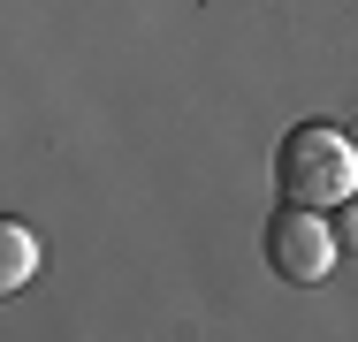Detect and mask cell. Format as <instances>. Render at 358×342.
I'll return each mask as SVG.
<instances>
[{"instance_id":"cell-1","label":"cell","mask_w":358,"mask_h":342,"mask_svg":"<svg viewBox=\"0 0 358 342\" xmlns=\"http://www.w3.org/2000/svg\"><path fill=\"white\" fill-rule=\"evenodd\" d=\"M275 183H282V205H343L358 191V144L336 122H305V130L282 137L275 152Z\"/></svg>"},{"instance_id":"cell-2","label":"cell","mask_w":358,"mask_h":342,"mask_svg":"<svg viewBox=\"0 0 358 342\" xmlns=\"http://www.w3.org/2000/svg\"><path fill=\"white\" fill-rule=\"evenodd\" d=\"M336 251H343V244H336V228H328L313 205H282V213L267 221V267L282 274V281H297V289L336 267Z\"/></svg>"},{"instance_id":"cell-3","label":"cell","mask_w":358,"mask_h":342,"mask_svg":"<svg viewBox=\"0 0 358 342\" xmlns=\"http://www.w3.org/2000/svg\"><path fill=\"white\" fill-rule=\"evenodd\" d=\"M31 267H38V244H31V228H23V221H0V289L15 297V289L31 281Z\"/></svg>"},{"instance_id":"cell-4","label":"cell","mask_w":358,"mask_h":342,"mask_svg":"<svg viewBox=\"0 0 358 342\" xmlns=\"http://www.w3.org/2000/svg\"><path fill=\"white\" fill-rule=\"evenodd\" d=\"M336 244L358 251V198H343V213H336Z\"/></svg>"}]
</instances>
